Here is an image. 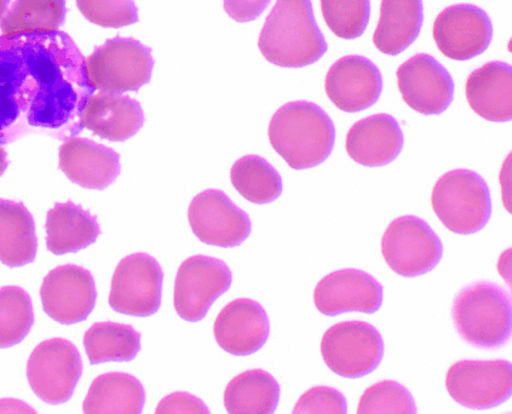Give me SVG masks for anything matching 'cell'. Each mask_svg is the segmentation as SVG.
I'll list each match as a JSON object with an SVG mask.
<instances>
[{
	"label": "cell",
	"instance_id": "3957f363",
	"mask_svg": "<svg viewBox=\"0 0 512 414\" xmlns=\"http://www.w3.org/2000/svg\"><path fill=\"white\" fill-rule=\"evenodd\" d=\"M269 141L274 151L295 170L312 169L330 157L336 129L324 109L315 103H287L273 115Z\"/></svg>",
	"mask_w": 512,
	"mask_h": 414
},
{
	"label": "cell",
	"instance_id": "f546056e",
	"mask_svg": "<svg viewBox=\"0 0 512 414\" xmlns=\"http://www.w3.org/2000/svg\"><path fill=\"white\" fill-rule=\"evenodd\" d=\"M66 13V0H16L0 21V31L5 37L59 31Z\"/></svg>",
	"mask_w": 512,
	"mask_h": 414
},
{
	"label": "cell",
	"instance_id": "e575fe53",
	"mask_svg": "<svg viewBox=\"0 0 512 414\" xmlns=\"http://www.w3.org/2000/svg\"><path fill=\"white\" fill-rule=\"evenodd\" d=\"M86 20L105 28H122L138 21L134 0H77Z\"/></svg>",
	"mask_w": 512,
	"mask_h": 414
},
{
	"label": "cell",
	"instance_id": "8d00e7d4",
	"mask_svg": "<svg viewBox=\"0 0 512 414\" xmlns=\"http://www.w3.org/2000/svg\"><path fill=\"white\" fill-rule=\"evenodd\" d=\"M155 413L158 414H207L209 408L203 401L187 393H175L159 402Z\"/></svg>",
	"mask_w": 512,
	"mask_h": 414
},
{
	"label": "cell",
	"instance_id": "ffe728a7",
	"mask_svg": "<svg viewBox=\"0 0 512 414\" xmlns=\"http://www.w3.org/2000/svg\"><path fill=\"white\" fill-rule=\"evenodd\" d=\"M145 123L140 103L129 96L95 92L85 102L80 115V128L113 142L134 137Z\"/></svg>",
	"mask_w": 512,
	"mask_h": 414
},
{
	"label": "cell",
	"instance_id": "30bf717a",
	"mask_svg": "<svg viewBox=\"0 0 512 414\" xmlns=\"http://www.w3.org/2000/svg\"><path fill=\"white\" fill-rule=\"evenodd\" d=\"M446 388L459 405L471 410H490L511 398V362L458 361L447 372Z\"/></svg>",
	"mask_w": 512,
	"mask_h": 414
},
{
	"label": "cell",
	"instance_id": "1f68e13d",
	"mask_svg": "<svg viewBox=\"0 0 512 414\" xmlns=\"http://www.w3.org/2000/svg\"><path fill=\"white\" fill-rule=\"evenodd\" d=\"M33 324L30 295L19 286L0 289V349L21 343L30 333Z\"/></svg>",
	"mask_w": 512,
	"mask_h": 414
},
{
	"label": "cell",
	"instance_id": "ab89813d",
	"mask_svg": "<svg viewBox=\"0 0 512 414\" xmlns=\"http://www.w3.org/2000/svg\"><path fill=\"white\" fill-rule=\"evenodd\" d=\"M8 168L7 153H5L2 146H0V177L4 174Z\"/></svg>",
	"mask_w": 512,
	"mask_h": 414
},
{
	"label": "cell",
	"instance_id": "ba28073f",
	"mask_svg": "<svg viewBox=\"0 0 512 414\" xmlns=\"http://www.w3.org/2000/svg\"><path fill=\"white\" fill-rule=\"evenodd\" d=\"M384 261L405 278L427 274L440 263L444 245L429 224L416 216L396 218L382 239Z\"/></svg>",
	"mask_w": 512,
	"mask_h": 414
},
{
	"label": "cell",
	"instance_id": "44dd1931",
	"mask_svg": "<svg viewBox=\"0 0 512 414\" xmlns=\"http://www.w3.org/2000/svg\"><path fill=\"white\" fill-rule=\"evenodd\" d=\"M59 157L63 174L86 189L102 191L120 174L119 154L85 138H68L60 148Z\"/></svg>",
	"mask_w": 512,
	"mask_h": 414
},
{
	"label": "cell",
	"instance_id": "60d3db41",
	"mask_svg": "<svg viewBox=\"0 0 512 414\" xmlns=\"http://www.w3.org/2000/svg\"><path fill=\"white\" fill-rule=\"evenodd\" d=\"M10 0H0V21H2L3 16L7 13V9L9 7Z\"/></svg>",
	"mask_w": 512,
	"mask_h": 414
},
{
	"label": "cell",
	"instance_id": "6da1fadb",
	"mask_svg": "<svg viewBox=\"0 0 512 414\" xmlns=\"http://www.w3.org/2000/svg\"><path fill=\"white\" fill-rule=\"evenodd\" d=\"M96 91L67 33L0 34V146L34 132L77 136L85 102Z\"/></svg>",
	"mask_w": 512,
	"mask_h": 414
},
{
	"label": "cell",
	"instance_id": "484cf974",
	"mask_svg": "<svg viewBox=\"0 0 512 414\" xmlns=\"http://www.w3.org/2000/svg\"><path fill=\"white\" fill-rule=\"evenodd\" d=\"M36 224L22 203L0 199V262L10 268L36 260Z\"/></svg>",
	"mask_w": 512,
	"mask_h": 414
},
{
	"label": "cell",
	"instance_id": "8fae6325",
	"mask_svg": "<svg viewBox=\"0 0 512 414\" xmlns=\"http://www.w3.org/2000/svg\"><path fill=\"white\" fill-rule=\"evenodd\" d=\"M164 273L155 258L134 253L115 269L109 306L120 314L147 318L158 312Z\"/></svg>",
	"mask_w": 512,
	"mask_h": 414
},
{
	"label": "cell",
	"instance_id": "836d02e7",
	"mask_svg": "<svg viewBox=\"0 0 512 414\" xmlns=\"http://www.w3.org/2000/svg\"><path fill=\"white\" fill-rule=\"evenodd\" d=\"M417 412L410 391L394 381L373 384L362 394L359 414H414Z\"/></svg>",
	"mask_w": 512,
	"mask_h": 414
},
{
	"label": "cell",
	"instance_id": "52a82bcc",
	"mask_svg": "<svg viewBox=\"0 0 512 414\" xmlns=\"http://www.w3.org/2000/svg\"><path fill=\"white\" fill-rule=\"evenodd\" d=\"M321 355L332 372L343 378H362L381 365V333L364 321H345L330 327L321 339Z\"/></svg>",
	"mask_w": 512,
	"mask_h": 414
},
{
	"label": "cell",
	"instance_id": "d4e9b609",
	"mask_svg": "<svg viewBox=\"0 0 512 414\" xmlns=\"http://www.w3.org/2000/svg\"><path fill=\"white\" fill-rule=\"evenodd\" d=\"M46 246L56 256L86 249L100 235L99 223L82 207L71 203L56 204L46 220Z\"/></svg>",
	"mask_w": 512,
	"mask_h": 414
},
{
	"label": "cell",
	"instance_id": "f1b7e54d",
	"mask_svg": "<svg viewBox=\"0 0 512 414\" xmlns=\"http://www.w3.org/2000/svg\"><path fill=\"white\" fill-rule=\"evenodd\" d=\"M84 347L92 365L131 361L140 352L141 335L130 325L97 322L86 331Z\"/></svg>",
	"mask_w": 512,
	"mask_h": 414
},
{
	"label": "cell",
	"instance_id": "4316f807",
	"mask_svg": "<svg viewBox=\"0 0 512 414\" xmlns=\"http://www.w3.org/2000/svg\"><path fill=\"white\" fill-rule=\"evenodd\" d=\"M145 389L137 378L122 372L106 373L92 382L83 410L88 414H140Z\"/></svg>",
	"mask_w": 512,
	"mask_h": 414
},
{
	"label": "cell",
	"instance_id": "cb8c5ba5",
	"mask_svg": "<svg viewBox=\"0 0 512 414\" xmlns=\"http://www.w3.org/2000/svg\"><path fill=\"white\" fill-rule=\"evenodd\" d=\"M423 22V0H382L373 43L385 55L404 53L416 42Z\"/></svg>",
	"mask_w": 512,
	"mask_h": 414
},
{
	"label": "cell",
	"instance_id": "7a4b0ae2",
	"mask_svg": "<svg viewBox=\"0 0 512 414\" xmlns=\"http://www.w3.org/2000/svg\"><path fill=\"white\" fill-rule=\"evenodd\" d=\"M258 46L267 61L285 68L313 65L329 49L316 25L310 0H276Z\"/></svg>",
	"mask_w": 512,
	"mask_h": 414
},
{
	"label": "cell",
	"instance_id": "74e56055",
	"mask_svg": "<svg viewBox=\"0 0 512 414\" xmlns=\"http://www.w3.org/2000/svg\"><path fill=\"white\" fill-rule=\"evenodd\" d=\"M270 0H224V10L234 21L256 20L267 9Z\"/></svg>",
	"mask_w": 512,
	"mask_h": 414
},
{
	"label": "cell",
	"instance_id": "9c48e42d",
	"mask_svg": "<svg viewBox=\"0 0 512 414\" xmlns=\"http://www.w3.org/2000/svg\"><path fill=\"white\" fill-rule=\"evenodd\" d=\"M82 373L78 349L62 338L40 343L27 364L28 383L34 394L50 405L65 404L71 399Z\"/></svg>",
	"mask_w": 512,
	"mask_h": 414
},
{
	"label": "cell",
	"instance_id": "7c38bea8",
	"mask_svg": "<svg viewBox=\"0 0 512 414\" xmlns=\"http://www.w3.org/2000/svg\"><path fill=\"white\" fill-rule=\"evenodd\" d=\"M232 285L227 264L209 256L188 258L178 268L174 304L181 319L203 320L210 307Z\"/></svg>",
	"mask_w": 512,
	"mask_h": 414
},
{
	"label": "cell",
	"instance_id": "e0dca14e",
	"mask_svg": "<svg viewBox=\"0 0 512 414\" xmlns=\"http://www.w3.org/2000/svg\"><path fill=\"white\" fill-rule=\"evenodd\" d=\"M314 303L326 316L350 312L373 314L382 307L383 286L362 270H338L316 286Z\"/></svg>",
	"mask_w": 512,
	"mask_h": 414
},
{
	"label": "cell",
	"instance_id": "ac0fdd59",
	"mask_svg": "<svg viewBox=\"0 0 512 414\" xmlns=\"http://www.w3.org/2000/svg\"><path fill=\"white\" fill-rule=\"evenodd\" d=\"M325 90L341 111L359 113L375 105L381 97L382 74L366 57L345 56L327 72Z\"/></svg>",
	"mask_w": 512,
	"mask_h": 414
},
{
	"label": "cell",
	"instance_id": "277c9868",
	"mask_svg": "<svg viewBox=\"0 0 512 414\" xmlns=\"http://www.w3.org/2000/svg\"><path fill=\"white\" fill-rule=\"evenodd\" d=\"M454 326L465 342L480 349H497L511 336V298L503 287L476 283L454 299Z\"/></svg>",
	"mask_w": 512,
	"mask_h": 414
},
{
	"label": "cell",
	"instance_id": "8992f818",
	"mask_svg": "<svg viewBox=\"0 0 512 414\" xmlns=\"http://www.w3.org/2000/svg\"><path fill=\"white\" fill-rule=\"evenodd\" d=\"M152 50L132 38H114L85 59V72L96 90L122 95L151 82Z\"/></svg>",
	"mask_w": 512,
	"mask_h": 414
},
{
	"label": "cell",
	"instance_id": "d6986e66",
	"mask_svg": "<svg viewBox=\"0 0 512 414\" xmlns=\"http://www.w3.org/2000/svg\"><path fill=\"white\" fill-rule=\"evenodd\" d=\"M270 325L266 310L252 299H235L218 314L214 325L216 342L229 354L249 356L266 344Z\"/></svg>",
	"mask_w": 512,
	"mask_h": 414
},
{
	"label": "cell",
	"instance_id": "d6a6232c",
	"mask_svg": "<svg viewBox=\"0 0 512 414\" xmlns=\"http://www.w3.org/2000/svg\"><path fill=\"white\" fill-rule=\"evenodd\" d=\"M327 27L337 37L356 39L366 31L371 15V0H320Z\"/></svg>",
	"mask_w": 512,
	"mask_h": 414
},
{
	"label": "cell",
	"instance_id": "4dcf8cb0",
	"mask_svg": "<svg viewBox=\"0 0 512 414\" xmlns=\"http://www.w3.org/2000/svg\"><path fill=\"white\" fill-rule=\"evenodd\" d=\"M230 181L241 197L257 205L273 203L283 193L279 172L257 155L239 159L230 171Z\"/></svg>",
	"mask_w": 512,
	"mask_h": 414
},
{
	"label": "cell",
	"instance_id": "2e32d148",
	"mask_svg": "<svg viewBox=\"0 0 512 414\" xmlns=\"http://www.w3.org/2000/svg\"><path fill=\"white\" fill-rule=\"evenodd\" d=\"M402 99L414 111L437 115L447 111L454 94V83L447 69L433 56L418 54L396 71Z\"/></svg>",
	"mask_w": 512,
	"mask_h": 414
},
{
	"label": "cell",
	"instance_id": "603a6c76",
	"mask_svg": "<svg viewBox=\"0 0 512 414\" xmlns=\"http://www.w3.org/2000/svg\"><path fill=\"white\" fill-rule=\"evenodd\" d=\"M469 106L488 122L505 123L512 119V68L493 61L470 74L465 86Z\"/></svg>",
	"mask_w": 512,
	"mask_h": 414
},
{
	"label": "cell",
	"instance_id": "4fadbf2b",
	"mask_svg": "<svg viewBox=\"0 0 512 414\" xmlns=\"http://www.w3.org/2000/svg\"><path fill=\"white\" fill-rule=\"evenodd\" d=\"M433 37L442 55L454 61H469L491 45L492 21L475 5H452L436 17Z\"/></svg>",
	"mask_w": 512,
	"mask_h": 414
},
{
	"label": "cell",
	"instance_id": "83f0119b",
	"mask_svg": "<svg viewBox=\"0 0 512 414\" xmlns=\"http://www.w3.org/2000/svg\"><path fill=\"white\" fill-rule=\"evenodd\" d=\"M279 400V383L263 370L240 373L224 390V407L232 414H272Z\"/></svg>",
	"mask_w": 512,
	"mask_h": 414
},
{
	"label": "cell",
	"instance_id": "f35d334b",
	"mask_svg": "<svg viewBox=\"0 0 512 414\" xmlns=\"http://www.w3.org/2000/svg\"><path fill=\"white\" fill-rule=\"evenodd\" d=\"M0 413H36L25 402L13 399L0 400Z\"/></svg>",
	"mask_w": 512,
	"mask_h": 414
},
{
	"label": "cell",
	"instance_id": "7402d4cb",
	"mask_svg": "<svg viewBox=\"0 0 512 414\" xmlns=\"http://www.w3.org/2000/svg\"><path fill=\"white\" fill-rule=\"evenodd\" d=\"M404 148V134L389 114L372 115L349 130L345 149L349 157L367 168L385 166L399 157Z\"/></svg>",
	"mask_w": 512,
	"mask_h": 414
},
{
	"label": "cell",
	"instance_id": "5b68a950",
	"mask_svg": "<svg viewBox=\"0 0 512 414\" xmlns=\"http://www.w3.org/2000/svg\"><path fill=\"white\" fill-rule=\"evenodd\" d=\"M431 205L442 224L456 234L480 232L492 216L490 188L470 170H453L442 176L434 186Z\"/></svg>",
	"mask_w": 512,
	"mask_h": 414
},
{
	"label": "cell",
	"instance_id": "9a60e30c",
	"mask_svg": "<svg viewBox=\"0 0 512 414\" xmlns=\"http://www.w3.org/2000/svg\"><path fill=\"white\" fill-rule=\"evenodd\" d=\"M40 297L44 312L62 325L89 318L96 304V286L89 270L74 264L57 267L45 276Z\"/></svg>",
	"mask_w": 512,
	"mask_h": 414
},
{
	"label": "cell",
	"instance_id": "5bb4252c",
	"mask_svg": "<svg viewBox=\"0 0 512 414\" xmlns=\"http://www.w3.org/2000/svg\"><path fill=\"white\" fill-rule=\"evenodd\" d=\"M188 220L195 237L207 245L239 246L251 233L250 217L217 189H209L192 200Z\"/></svg>",
	"mask_w": 512,
	"mask_h": 414
},
{
	"label": "cell",
	"instance_id": "d590c367",
	"mask_svg": "<svg viewBox=\"0 0 512 414\" xmlns=\"http://www.w3.org/2000/svg\"><path fill=\"white\" fill-rule=\"evenodd\" d=\"M347 411L348 404L344 395L330 387L309 389L293 408L296 414H345Z\"/></svg>",
	"mask_w": 512,
	"mask_h": 414
}]
</instances>
